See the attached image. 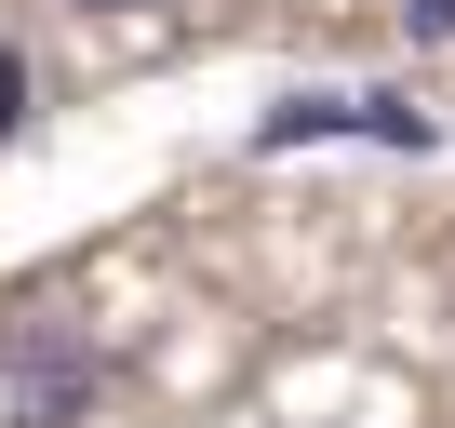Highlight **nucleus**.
<instances>
[{
  "mask_svg": "<svg viewBox=\"0 0 455 428\" xmlns=\"http://www.w3.org/2000/svg\"><path fill=\"white\" fill-rule=\"evenodd\" d=\"M322 134H375V147H442V121L415 94H282L255 121V147H322Z\"/></svg>",
  "mask_w": 455,
  "mask_h": 428,
  "instance_id": "obj_1",
  "label": "nucleus"
},
{
  "mask_svg": "<svg viewBox=\"0 0 455 428\" xmlns=\"http://www.w3.org/2000/svg\"><path fill=\"white\" fill-rule=\"evenodd\" d=\"M402 41H455V0H402Z\"/></svg>",
  "mask_w": 455,
  "mask_h": 428,
  "instance_id": "obj_2",
  "label": "nucleus"
},
{
  "mask_svg": "<svg viewBox=\"0 0 455 428\" xmlns=\"http://www.w3.org/2000/svg\"><path fill=\"white\" fill-rule=\"evenodd\" d=\"M81 14H161V0H81Z\"/></svg>",
  "mask_w": 455,
  "mask_h": 428,
  "instance_id": "obj_3",
  "label": "nucleus"
}]
</instances>
